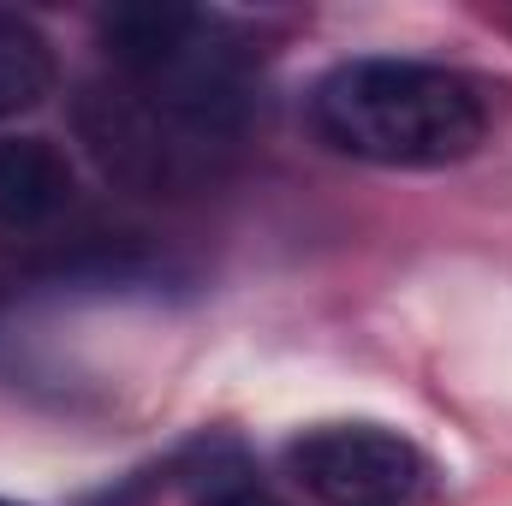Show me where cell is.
<instances>
[{"mask_svg":"<svg viewBox=\"0 0 512 506\" xmlns=\"http://www.w3.org/2000/svg\"><path fill=\"white\" fill-rule=\"evenodd\" d=\"M310 131L322 149L382 167L441 173L495 137V96L477 72L417 54H352L310 84Z\"/></svg>","mask_w":512,"mask_h":506,"instance_id":"obj_1","label":"cell"},{"mask_svg":"<svg viewBox=\"0 0 512 506\" xmlns=\"http://www.w3.org/2000/svg\"><path fill=\"white\" fill-rule=\"evenodd\" d=\"M96 42H102L108 78L131 90L197 155L221 161L251 131L262 108V72L227 18L203 6H167V0L108 6L96 18Z\"/></svg>","mask_w":512,"mask_h":506,"instance_id":"obj_2","label":"cell"},{"mask_svg":"<svg viewBox=\"0 0 512 506\" xmlns=\"http://www.w3.org/2000/svg\"><path fill=\"white\" fill-rule=\"evenodd\" d=\"M280 471L304 506H429L441 489L435 459L405 429L370 417L298 429L280 453Z\"/></svg>","mask_w":512,"mask_h":506,"instance_id":"obj_3","label":"cell"},{"mask_svg":"<svg viewBox=\"0 0 512 506\" xmlns=\"http://www.w3.org/2000/svg\"><path fill=\"white\" fill-rule=\"evenodd\" d=\"M78 203L72 155L42 131H0V233H48Z\"/></svg>","mask_w":512,"mask_h":506,"instance_id":"obj_4","label":"cell"},{"mask_svg":"<svg viewBox=\"0 0 512 506\" xmlns=\"http://www.w3.org/2000/svg\"><path fill=\"white\" fill-rule=\"evenodd\" d=\"M60 66H54V42L36 18L0 6V120L30 114L48 90H54Z\"/></svg>","mask_w":512,"mask_h":506,"instance_id":"obj_5","label":"cell"},{"mask_svg":"<svg viewBox=\"0 0 512 506\" xmlns=\"http://www.w3.org/2000/svg\"><path fill=\"white\" fill-rule=\"evenodd\" d=\"M197 506H292V501L262 489V483H215V489L197 495Z\"/></svg>","mask_w":512,"mask_h":506,"instance_id":"obj_6","label":"cell"},{"mask_svg":"<svg viewBox=\"0 0 512 506\" xmlns=\"http://www.w3.org/2000/svg\"><path fill=\"white\" fill-rule=\"evenodd\" d=\"M0 506H18V501H0Z\"/></svg>","mask_w":512,"mask_h":506,"instance_id":"obj_7","label":"cell"}]
</instances>
